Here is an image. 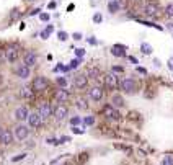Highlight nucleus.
<instances>
[{
    "mask_svg": "<svg viewBox=\"0 0 173 165\" xmlns=\"http://www.w3.org/2000/svg\"><path fill=\"white\" fill-rule=\"evenodd\" d=\"M47 87H49V80L46 77H43V75H39V77H36L33 80L31 90L33 92H44V90H47Z\"/></svg>",
    "mask_w": 173,
    "mask_h": 165,
    "instance_id": "nucleus-1",
    "label": "nucleus"
},
{
    "mask_svg": "<svg viewBox=\"0 0 173 165\" xmlns=\"http://www.w3.org/2000/svg\"><path fill=\"white\" fill-rule=\"evenodd\" d=\"M121 90H124L126 93H134L137 90V82L134 78H123L119 83Z\"/></svg>",
    "mask_w": 173,
    "mask_h": 165,
    "instance_id": "nucleus-2",
    "label": "nucleus"
},
{
    "mask_svg": "<svg viewBox=\"0 0 173 165\" xmlns=\"http://www.w3.org/2000/svg\"><path fill=\"white\" fill-rule=\"evenodd\" d=\"M101 113H103V116H106V118H110V120H114V121L121 120L119 111H118L116 108H113L110 103H108V105H105V106L101 108Z\"/></svg>",
    "mask_w": 173,
    "mask_h": 165,
    "instance_id": "nucleus-3",
    "label": "nucleus"
},
{
    "mask_svg": "<svg viewBox=\"0 0 173 165\" xmlns=\"http://www.w3.org/2000/svg\"><path fill=\"white\" fill-rule=\"evenodd\" d=\"M105 87L108 88V90H116V88L119 87V80H118V77H116V74H106L105 75Z\"/></svg>",
    "mask_w": 173,
    "mask_h": 165,
    "instance_id": "nucleus-4",
    "label": "nucleus"
},
{
    "mask_svg": "<svg viewBox=\"0 0 173 165\" xmlns=\"http://www.w3.org/2000/svg\"><path fill=\"white\" fill-rule=\"evenodd\" d=\"M28 134H29L28 126H25V124H18V126H15V131H13V137H17L18 141H25L26 137H28Z\"/></svg>",
    "mask_w": 173,
    "mask_h": 165,
    "instance_id": "nucleus-5",
    "label": "nucleus"
},
{
    "mask_svg": "<svg viewBox=\"0 0 173 165\" xmlns=\"http://www.w3.org/2000/svg\"><path fill=\"white\" fill-rule=\"evenodd\" d=\"M52 106H51V103H41V106H39V110H38V115H39V118L41 120H47V118H51L52 116Z\"/></svg>",
    "mask_w": 173,
    "mask_h": 165,
    "instance_id": "nucleus-6",
    "label": "nucleus"
},
{
    "mask_svg": "<svg viewBox=\"0 0 173 165\" xmlns=\"http://www.w3.org/2000/svg\"><path fill=\"white\" fill-rule=\"evenodd\" d=\"M52 115L56 116V120L57 121H64L67 118V115H69V108H67L66 105H57L56 110L52 111Z\"/></svg>",
    "mask_w": 173,
    "mask_h": 165,
    "instance_id": "nucleus-7",
    "label": "nucleus"
},
{
    "mask_svg": "<svg viewBox=\"0 0 173 165\" xmlns=\"http://www.w3.org/2000/svg\"><path fill=\"white\" fill-rule=\"evenodd\" d=\"M88 96H90L93 101H101L105 96V90L101 87H91L88 90Z\"/></svg>",
    "mask_w": 173,
    "mask_h": 165,
    "instance_id": "nucleus-8",
    "label": "nucleus"
},
{
    "mask_svg": "<svg viewBox=\"0 0 173 165\" xmlns=\"http://www.w3.org/2000/svg\"><path fill=\"white\" fill-rule=\"evenodd\" d=\"M54 98L59 101V105H62L70 98V93H69V90H66V88H59V90H56V93H54Z\"/></svg>",
    "mask_w": 173,
    "mask_h": 165,
    "instance_id": "nucleus-9",
    "label": "nucleus"
},
{
    "mask_svg": "<svg viewBox=\"0 0 173 165\" xmlns=\"http://www.w3.org/2000/svg\"><path fill=\"white\" fill-rule=\"evenodd\" d=\"M5 59L8 62H15L18 59V48L17 46H10V48H7V51H5Z\"/></svg>",
    "mask_w": 173,
    "mask_h": 165,
    "instance_id": "nucleus-10",
    "label": "nucleus"
},
{
    "mask_svg": "<svg viewBox=\"0 0 173 165\" xmlns=\"http://www.w3.org/2000/svg\"><path fill=\"white\" fill-rule=\"evenodd\" d=\"M0 142L3 145H8L13 142V132L10 129H3V131L0 132Z\"/></svg>",
    "mask_w": 173,
    "mask_h": 165,
    "instance_id": "nucleus-11",
    "label": "nucleus"
},
{
    "mask_svg": "<svg viewBox=\"0 0 173 165\" xmlns=\"http://www.w3.org/2000/svg\"><path fill=\"white\" fill-rule=\"evenodd\" d=\"M28 124H29V128H38L39 124L43 123V120L39 118V115H38V111H34V113H29L28 115Z\"/></svg>",
    "mask_w": 173,
    "mask_h": 165,
    "instance_id": "nucleus-12",
    "label": "nucleus"
},
{
    "mask_svg": "<svg viewBox=\"0 0 173 165\" xmlns=\"http://www.w3.org/2000/svg\"><path fill=\"white\" fill-rule=\"evenodd\" d=\"M86 83H88V78H86L85 74H78L77 77H75V80H74L75 88H78V90H83V88L86 87Z\"/></svg>",
    "mask_w": 173,
    "mask_h": 165,
    "instance_id": "nucleus-13",
    "label": "nucleus"
},
{
    "mask_svg": "<svg viewBox=\"0 0 173 165\" xmlns=\"http://www.w3.org/2000/svg\"><path fill=\"white\" fill-rule=\"evenodd\" d=\"M36 62H38V56L33 51H28V52L25 54V66L31 69L33 66H36Z\"/></svg>",
    "mask_w": 173,
    "mask_h": 165,
    "instance_id": "nucleus-14",
    "label": "nucleus"
},
{
    "mask_svg": "<svg viewBox=\"0 0 173 165\" xmlns=\"http://www.w3.org/2000/svg\"><path fill=\"white\" fill-rule=\"evenodd\" d=\"M126 51H128V48L123 44H114L111 48V54L116 57H126Z\"/></svg>",
    "mask_w": 173,
    "mask_h": 165,
    "instance_id": "nucleus-15",
    "label": "nucleus"
},
{
    "mask_svg": "<svg viewBox=\"0 0 173 165\" xmlns=\"http://www.w3.org/2000/svg\"><path fill=\"white\" fill-rule=\"evenodd\" d=\"M28 115H29V111L26 106H18L15 110V120H18V121H25L28 118Z\"/></svg>",
    "mask_w": 173,
    "mask_h": 165,
    "instance_id": "nucleus-16",
    "label": "nucleus"
},
{
    "mask_svg": "<svg viewBox=\"0 0 173 165\" xmlns=\"http://www.w3.org/2000/svg\"><path fill=\"white\" fill-rule=\"evenodd\" d=\"M111 105L113 108H116V110H118V108H123L124 106V98H123V95H119V93H113L111 95Z\"/></svg>",
    "mask_w": 173,
    "mask_h": 165,
    "instance_id": "nucleus-17",
    "label": "nucleus"
},
{
    "mask_svg": "<svg viewBox=\"0 0 173 165\" xmlns=\"http://www.w3.org/2000/svg\"><path fill=\"white\" fill-rule=\"evenodd\" d=\"M15 74H17L20 78H28L29 75H31V69H29V67H26L25 64H21V66H18V67H17Z\"/></svg>",
    "mask_w": 173,
    "mask_h": 165,
    "instance_id": "nucleus-18",
    "label": "nucleus"
},
{
    "mask_svg": "<svg viewBox=\"0 0 173 165\" xmlns=\"http://www.w3.org/2000/svg\"><path fill=\"white\" fill-rule=\"evenodd\" d=\"M158 5L157 3H149V5H145V8H144V12H145V15L147 17H155V15H158Z\"/></svg>",
    "mask_w": 173,
    "mask_h": 165,
    "instance_id": "nucleus-19",
    "label": "nucleus"
},
{
    "mask_svg": "<svg viewBox=\"0 0 173 165\" xmlns=\"http://www.w3.org/2000/svg\"><path fill=\"white\" fill-rule=\"evenodd\" d=\"M85 75H86V78H95L96 80V78H100V69L98 67H88Z\"/></svg>",
    "mask_w": 173,
    "mask_h": 165,
    "instance_id": "nucleus-20",
    "label": "nucleus"
},
{
    "mask_svg": "<svg viewBox=\"0 0 173 165\" xmlns=\"http://www.w3.org/2000/svg\"><path fill=\"white\" fill-rule=\"evenodd\" d=\"M119 2H118V0H111V2H110V3H108V10H110V12L111 13H116L118 12V10H119Z\"/></svg>",
    "mask_w": 173,
    "mask_h": 165,
    "instance_id": "nucleus-21",
    "label": "nucleus"
},
{
    "mask_svg": "<svg viewBox=\"0 0 173 165\" xmlns=\"http://www.w3.org/2000/svg\"><path fill=\"white\" fill-rule=\"evenodd\" d=\"M20 95L23 96V98H31V96L34 95V92L31 90L29 87H23V88H21V92H20Z\"/></svg>",
    "mask_w": 173,
    "mask_h": 165,
    "instance_id": "nucleus-22",
    "label": "nucleus"
},
{
    "mask_svg": "<svg viewBox=\"0 0 173 165\" xmlns=\"http://www.w3.org/2000/svg\"><path fill=\"white\" fill-rule=\"evenodd\" d=\"M140 51H142V52L144 54H152V46L149 44V43H142V44H140Z\"/></svg>",
    "mask_w": 173,
    "mask_h": 165,
    "instance_id": "nucleus-23",
    "label": "nucleus"
},
{
    "mask_svg": "<svg viewBox=\"0 0 173 165\" xmlns=\"http://www.w3.org/2000/svg\"><path fill=\"white\" fill-rule=\"evenodd\" d=\"M139 23L140 25H145V26H150V28H155V29H158V31H162V26L160 25H155V23H152V21H142V20H139Z\"/></svg>",
    "mask_w": 173,
    "mask_h": 165,
    "instance_id": "nucleus-24",
    "label": "nucleus"
},
{
    "mask_svg": "<svg viewBox=\"0 0 173 165\" xmlns=\"http://www.w3.org/2000/svg\"><path fill=\"white\" fill-rule=\"evenodd\" d=\"M163 165H173V154L170 152V154H165V157H163V162H162Z\"/></svg>",
    "mask_w": 173,
    "mask_h": 165,
    "instance_id": "nucleus-25",
    "label": "nucleus"
},
{
    "mask_svg": "<svg viewBox=\"0 0 173 165\" xmlns=\"http://www.w3.org/2000/svg\"><path fill=\"white\" fill-rule=\"evenodd\" d=\"M77 108H78V110H86V108H88V103H86V100L78 98V100H77Z\"/></svg>",
    "mask_w": 173,
    "mask_h": 165,
    "instance_id": "nucleus-26",
    "label": "nucleus"
},
{
    "mask_svg": "<svg viewBox=\"0 0 173 165\" xmlns=\"http://www.w3.org/2000/svg\"><path fill=\"white\" fill-rule=\"evenodd\" d=\"M165 15L168 18H173V3H168L165 7Z\"/></svg>",
    "mask_w": 173,
    "mask_h": 165,
    "instance_id": "nucleus-27",
    "label": "nucleus"
},
{
    "mask_svg": "<svg viewBox=\"0 0 173 165\" xmlns=\"http://www.w3.org/2000/svg\"><path fill=\"white\" fill-rule=\"evenodd\" d=\"M80 61H82V59H72V61H70V64L67 66V67H69V70L77 69V67H78V64H80Z\"/></svg>",
    "mask_w": 173,
    "mask_h": 165,
    "instance_id": "nucleus-28",
    "label": "nucleus"
},
{
    "mask_svg": "<svg viewBox=\"0 0 173 165\" xmlns=\"http://www.w3.org/2000/svg\"><path fill=\"white\" fill-rule=\"evenodd\" d=\"M52 29H54L52 26H47V28H46L44 31L41 33V38H43V39H47V38H49V34L52 33Z\"/></svg>",
    "mask_w": 173,
    "mask_h": 165,
    "instance_id": "nucleus-29",
    "label": "nucleus"
},
{
    "mask_svg": "<svg viewBox=\"0 0 173 165\" xmlns=\"http://www.w3.org/2000/svg\"><path fill=\"white\" fill-rule=\"evenodd\" d=\"M83 123H85V126H93L95 124V116H86Z\"/></svg>",
    "mask_w": 173,
    "mask_h": 165,
    "instance_id": "nucleus-30",
    "label": "nucleus"
},
{
    "mask_svg": "<svg viewBox=\"0 0 173 165\" xmlns=\"http://www.w3.org/2000/svg\"><path fill=\"white\" fill-rule=\"evenodd\" d=\"M116 149H121V150H124V152H128V154H131V152H132V149L129 147V145H121V144H116Z\"/></svg>",
    "mask_w": 173,
    "mask_h": 165,
    "instance_id": "nucleus-31",
    "label": "nucleus"
},
{
    "mask_svg": "<svg viewBox=\"0 0 173 165\" xmlns=\"http://www.w3.org/2000/svg\"><path fill=\"white\" fill-rule=\"evenodd\" d=\"M57 85L61 88H66V85H67V80L64 77H57Z\"/></svg>",
    "mask_w": 173,
    "mask_h": 165,
    "instance_id": "nucleus-32",
    "label": "nucleus"
},
{
    "mask_svg": "<svg viewBox=\"0 0 173 165\" xmlns=\"http://www.w3.org/2000/svg\"><path fill=\"white\" fill-rule=\"evenodd\" d=\"M57 38L61 39V41H66L67 38H69V34H67L66 31H59V33H57Z\"/></svg>",
    "mask_w": 173,
    "mask_h": 165,
    "instance_id": "nucleus-33",
    "label": "nucleus"
},
{
    "mask_svg": "<svg viewBox=\"0 0 173 165\" xmlns=\"http://www.w3.org/2000/svg\"><path fill=\"white\" fill-rule=\"evenodd\" d=\"M70 124H72V128H77L78 124H80V118H77V116L72 118V120H70Z\"/></svg>",
    "mask_w": 173,
    "mask_h": 165,
    "instance_id": "nucleus-34",
    "label": "nucleus"
},
{
    "mask_svg": "<svg viewBox=\"0 0 173 165\" xmlns=\"http://www.w3.org/2000/svg\"><path fill=\"white\" fill-rule=\"evenodd\" d=\"M93 21H95V23H101V21H103L101 13H95V15H93Z\"/></svg>",
    "mask_w": 173,
    "mask_h": 165,
    "instance_id": "nucleus-35",
    "label": "nucleus"
},
{
    "mask_svg": "<svg viewBox=\"0 0 173 165\" xmlns=\"http://www.w3.org/2000/svg\"><path fill=\"white\" fill-rule=\"evenodd\" d=\"M46 142H47V144H51V145H59V141L56 139V137H49Z\"/></svg>",
    "mask_w": 173,
    "mask_h": 165,
    "instance_id": "nucleus-36",
    "label": "nucleus"
},
{
    "mask_svg": "<svg viewBox=\"0 0 173 165\" xmlns=\"http://www.w3.org/2000/svg\"><path fill=\"white\" fill-rule=\"evenodd\" d=\"M57 141H59V144H66V142H69V141H70V137L69 136H61Z\"/></svg>",
    "mask_w": 173,
    "mask_h": 165,
    "instance_id": "nucleus-37",
    "label": "nucleus"
},
{
    "mask_svg": "<svg viewBox=\"0 0 173 165\" xmlns=\"http://www.w3.org/2000/svg\"><path fill=\"white\" fill-rule=\"evenodd\" d=\"M26 157V154H20V155H17V157H13L12 159V162H20V160H23Z\"/></svg>",
    "mask_w": 173,
    "mask_h": 165,
    "instance_id": "nucleus-38",
    "label": "nucleus"
},
{
    "mask_svg": "<svg viewBox=\"0 0 173 165\" xmlns=\"http://www.w3.org/2000/svg\"><path fill=\"white\" fill-rule=\"evenodd\" d=\"M75 54H77V59H80L85 54V49H82V48H78V49H75Z\"/></svg>",
    "mask_w": 173,
    "mask_h": 165,
    "instance_id": "nucleus-39",
    "label": "nucleus"
},
{
    "mask_svg": "<svg viewBox=\"0 0 173 165\" xmlns=\"http://www.w3.org/2000/svg\"><path fill=\"white\" fill-rule=\"evenodd\" d=\"M18 17H20V12H18V10H13L12 15H10V20H17Z\"/></svg>",
    "mask_w": 173,
    "mask_h": 165,
    "instance_id": "nucleus-40",
    "label": "nucleus"
},
{
    "mask_svg": "<svg viewBox=\"0 0 173 165\" xmlns=\"http://www.w3.org/2000/svg\"><path fill=\"white\" fill-rule=\"evenodd\" d=\"M39 18H41V21H47V20H49V13H41Z\"/></svg>",
    "mask_w": 173,
    "mask_h": 165,
    "instance_id": "nucleus-41",
    "label": "nucleus"
},
{
    "mask_svg": "<svg viewBox=\"0 0 173 165\" xmlns=\"http://www.w3.org/2000/svg\"><path fill=\"white\" fill-rule=\"evenodd\" d=\"M136 70L139 72V74H142V75H145V74H147V70H145V69H142V67H136Z\"/></svg>",
    "mask_w": 173,
    "mask_h": 165,
    "instance_id": "nucleus-42",
    "label": "nucleus"
},
{
    "mask_svg": "<svg viewBox=\"0 0 173 165\" xmlns=\"http://www.w3.org/2000/svg\"><path fill=\"white\" fill-rule=\"evenodd\" d=\"M72 131H74L75 134H83V129H80V128H72Z\"/></svg>",
    "mask_w": 173,
    "mask_h": 165,
    "instance_id": "nucleus-43",
    "label": "nucleus"
},
{
    "mask_svg": "<svg viewBox=\"0 0 173 165\" xmlns=\"http://www.w3.org/2000/svg\"><path fill=\"white\" fill-rule=\"evenodd\" d=\"M114 72H123V67H119V66H114V67H113V74H114Z\"/></svg>",
    "mask_w": 173,
    "mask_h": 165,
    "instance_id": "nucleus-44",
    "label": "nucleus"
},
{
    "mask_svg": "<svg viewBox=\"0 0 173 165\" xmlns=\"http://www.w3.org/2000/svg\"><path fill=\"white\" fill-rule=\"evenodd\" d=\"M74 39H77V41H78V39H82V34H80V33H74Z\"/></svg>",
    "mask_w": 173,
    "mask_h": 165,
    "instance_id": "nucleus-45",
    "label": "nucleus"
},
{
    "mask_svg": "<svg viewBox=\"0 0 173 165\" xmlns=\"http://www.w3.org/2000/svg\"><path fill=\"white\" fill-rule=\"evenodd\" d=\"M168 67L173 70V57H170V59H168Z\"/></svg>",
    "mask_w": 173,
    "mask_h": 165,
    "instance_id": "nucleus-46",
    "label": "nucleus"
},
{
    "mask_svg": "<svg viewBox=\"0 0 173 165\" xmlns=\"http://www.w3.org/2000/svg\"><path fill=\"white\" fill-rule=\"evenodd\" d=\"M49 8H56V2H51V3H49Z\"/></svg>",
    "mask_w": 173,
    "mask_h": 165,
    "instance_id": "nucleus-47",
    "label": "nucleus"
},
{
    "mask_svg": "<svg viewBox=\"0 0 173 165\" xmlns=\"http://www.w3.org/2000/svg\"><path fill=\"white\" fill-rule=\"evenodd\" d=\"M36 13H39V8H36V10H33V12L29 13V15H36Z\"/></svg>",
    "mask_w": 173,
    "mask_h": 165,
    "instance_id": "nucleus-48",
    "label": "nucleus"
},
{
    "mask_svg": "<svg viewBox=\"0 0 173 165\" xmlns=\"http://www.w3.org/2000/svg\"><path fill=\"white\" fill-rule=\"evenodd\" d=\"M129 61L134 62V64H137V59H136V57H129Z\"/></svg>",
    "mask_w": 173,
    "mask_h": 165,
    "instance_id": "nucleus-49",
    "label": "nucleus"
},
{
    "mask_svg": "<svg viewBox=\"0 0 173 165\" xmlns=\"http://www.w3.org/2000/svg\"><path fill=\"white\" fill-rule=\"evenodd\" d=\"M2 131H3V129H2V126H0V132H2Z\"/></svg>",
    "mask_w": 173,
    "mask_h": 165,
    "instance_id": "nucleus-50",
    "label": "nucleus"
},
{
    "mask_svg": "<svg viewBox=\"0 0 173 165\" xmlns=\"http://www.w3.org/2000/svg\"><path fill=\"white\" fill-rule=\"evenodd\" d=\"M136 2H140V0H136Z\"/></svg>",
    "mask_w": 173,
    "mask_h": 165,
    "instance_id": "nucleus-51",
    "label": "nucleus"
},
{
    "mask_svg": "<svg viewBox=\"0 0 173 165\" xmlns=\"http://www.w3.org/2000/svg\"><path fill=\"white\" fill-rule=\"evenodd\" d=\"M62 165H67V164H62Z\"/></svg>",
    "mask_w": 173,
    "mask_h": 165,
    "instance_id": "nucleus-52",
    "label": "nucleus"
},
{
    "mask_svg": "<svg viewBox=\"0 0 173 165\" xmlns=\"http://www.w3.org/2000/svg\"><path fill=\"white\" fill-rule=\"evenodd\" d=\"M28 2H31V0H28Z\"/></svg>",
    "mask_w": 173,
    "mask_h": 165,
    "instance_id": "nucleus-53",
    "label": "nucleus"
},
{
    "mask_svg": "<svg viewBox=\"0 0 173 165\" xmlns=\"http://www.w3.org/2000/svg\"><path fill=\"white\" fill-rule=\"evenodd\" d=\"M172 26H173V25H172Z\"/></svg>",
    "mask_w": 173,
    "mask_h": 165,
    "instance_id": "nucleus-54",
    "label": "nucleus"
}]
</instances>
